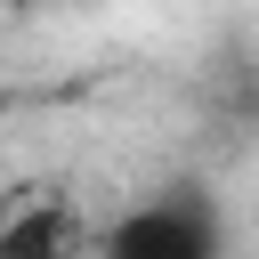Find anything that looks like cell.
<instances>
[{
  "instance_id": "1",
  "label": "cell",
  "mask_w": 259,
  "mask_h": 259,
  "mask_svg": "<svg viewBox=\"0 0 259 259\" xmlns=\"http://www.w3.org/2000/svg\"><path fill=\"white\" fill-rule=\"evenodd\" d=\"M227 243V227H219V210L202 202V194H154V202H138L113 235H105V251L113 259H210Z\"/></svg>"
}]
</instances>
